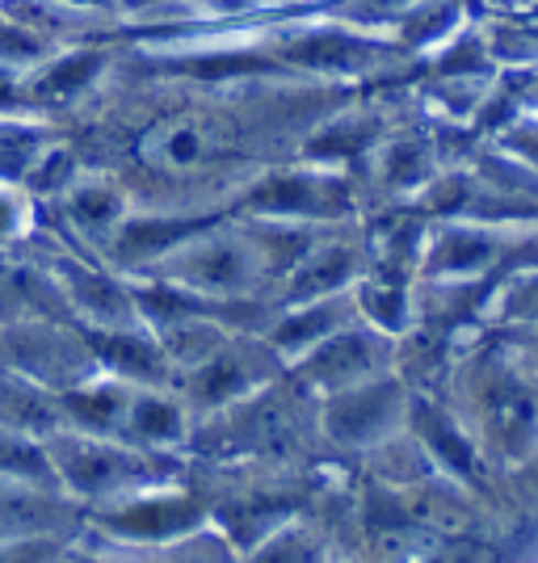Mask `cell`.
Masks as SVG:
<instances>
[{"mask_svg":"<svg viewBox=\"0 0 538 563\" xmlns=\"http://www.w3.org/2000/svg\"><path fill=\"white\" fill-rule=\"evenodd\" d=\"M261 257L265 253L253 244V235H189L161 253V278L182 286L186 295H244L265 269Z\"/></svg>","mask_w":538,"mask_h":563,"instance_id":"obj_1","label":"cell"},{"mask_svg":"<svg viewBox=\"0 0 538 563\" xmlns=\"http://www.w3.org/2000/svg\"><path fill=\"white\" fill-rule=\"evenodd\" d=\"M480 412L488 446L505 463H526L538 450V396L514 366H492V375L484 378Z\"/></svg>","mask_w":538,"mask_h":563,"instance_id":"obj_2","label":"cell"},{"mask_svg":"<svg viewBox=\"0 0 538 563\" xmlns=\"http://www.w3.org/2000/svg\"><path fill=\"white\" fill-rule=\"evenodd\" d=\"M408 417V396L396 378L375 375L328 399V433L345 446H378Z\"/></svg>","mask_w":538,"mask_h":563,"instance_id":"obj_3","label":"cell"},{"mask_svg":"<svg viewBox=\"0 0 538 563\" xmlns=\"http://www.w3.org/2000/svg\"><path fill=\"white\" fill-rule=\"evenodd\" d=\"M387 332L378 329H337L332 336H325L316 350L304 353V375L316 383V387H325V396H337V391H345V387H358V383H366V378L383 375V357H387V341H383Z\"/></svg>","mask_w":538,"mask_h":563,"instance_id":"obj_4","label":"cell"},{"mask_svg":"<svg viewBox=\"0 0 538 563\" xmlns=\"http://www.w3.org/2000/svg\"><path fill=\"white\" fill-rule=\"evenodd\" d=\"M219 140H215L211 122L202 118H173L156 122L140 140L143 165L161 168V173H194V168L211 165Z\"/></svg>","mask_w":538,"mask_h":563,"instance_id":"obj_5","label":"cell"},{"mask_svg":"<svg viewBox=\"0 0 538 563\" xmlns=\"http://www.w3.org/2000/svg\"><path fill=\"white\" fill-rule=\"evenodd\" d=\"M59 475L68 479L80 496H110L131 484V475H140L143 459L114 446H97V442H64V459H51Z\"/></svg>","mask_w":538,"mask_h":563,"instance_id":"obj_6","label":"cell"},{"mask_svg":"<svg viewBox=\"0 0 538 563\" xmlns=\"http://www.w3.org/2000/svg\"><path fill=\"white\" fill-rule=\"evenodd\" d=\"M413 421H417V433L425 438L429 454L446 471H454L459 479H475L480 475V450L459 429V421H450L442 408H433V404H413Z\"/></svg>","mask_w":538,"mask_h":563,"instance_id":"obj_7","label":"cell"},{"mask_svg":"<svg viewBox=\"0 0 538 563\" xmlns=\"http://www.w3.org/2000/svg\"><path fill=\"white\" fill-rule=\"evenodd\" d=\"M501 253L496 235L480 232V228H450L433 240L429 249V274H442V278H471L480 269H488Z\"/></svg>","mask_w":538,"mask_h":563,"instance_id":"obj_8","label":"cell"},{"mask_svg":"<svg viewBox=\"0 0 538 563\" xmlns=\"http://www.w3.org/2000/svg\"><path fill=\"white\" fill-rule=\"evenodd\" d=\"M122 424H127V438L143 442V446H168V442H182V433H186L182 408L168 396L143 391V387H131Z\"/></svg>","mask_w":538,"mask_h":563,"instance_id":"obj_9","label":"cell"},{"mask_svg":"<svg viewBox=\"0 0 538 563\" xmlns=\"http://www.w3.org/2000/svg\"><path fill=\"white\" fill-rule=\"evenodd\" d=\"M358 307L366 316V324L378 332H404L413 320V299L408 286L396 278H371L358 290Z\"/></svg>","mask_w":538,"mask_h":563,"instance_id":"obj_10","label":"cell"},{"mask_svg":"<svg viewBox=\"0 0 538 563\" xmlns=\"http://www.w3.org/2000/svg\"><path fill=\"white\" fill-rule=\"evenodd\" d=\"M341 311H345V307L337 303V299H316V303H307L299 316L286 320V329H278L274 345L286 353L316 350L325 336H332L337 329H345V324H341Z\"/></svg>","mask_w":538,"mask_h":563,"instance_id":"obj_11","label":"cell"},{"mask_svg":"<svg viewBox=\"0 0 538 563\" xmlns=\"http://www.w3.org/2000/svg\"><path fill=\"white\" fill-rule=\"evenodd\" d=\"M72 211L85 228H118L122 194L114 186H72Z\"/></svg>","mask_w":538,"mask_h":563,"instance_id":"obj_12","label":"cell"},{"mask_svg":"<svg viewBox=\"0 0 538 563\" xmlns=\"http://www.w3.org/2000/svg\"><path fill=\"white\" fill-rule=\"evenodd\" d=\"M501 320L521 324V329H538V269L517 274L505 290H501Z\"/></svg>","mask_w":538,"mask_h":563,"instance_id":"obj_13","label":"cell"},{"mask_svg":"<svg viewBox=\"0 0 538 563\" xmlns=\"http://www.w3.org/2000/svg\"><path fill=\"white\" fill-rule=\"evenodd\" d=\"M0 471L22 475V479H51L55 463L39 446H30L13 433H0Z\"/></svg>","mask_w":538,"mask_h":563,"instance_id":"obj_14","label":"cell"},{"mask_svg":"<svg viewBox=\"0 0 538 563\" xmlns=\"http://www.w3.org/2000/svg\"><path fill=\"white\" fill-rule=\"evenodd\" d=\"M34 161H39V140L25 135L22 126H13V122H0V173L4 177L9 173H22Z\"/></svg>","mask_w":538,"mask_h":563,"instance_id":"obj_15","label":"cell"},{"mask_svg":"<svg viewBox=\"0 0 538 563\" xmlns=\"http://www.w3.org/2000/svg\"><path fill=\"white\" fill-rule=\"evenodd\" d=\"M18 228H22V202H18L13 189L0 186V244L18 232Z\"/></svg>","mask_w":538,"mask_h":563,"instance_id":"obj_16","label":"cell"},{"mask_svg":"<svg viewBox=\"0 0 538 563\" xmlns=\"http://www.w3.org/2000/svg\"><path fill=\"white\" fill-rule=\"evenodd\" d=\"M299 555H307V547H299L295 539H278L274 547H265L261 563H299Z\"/></svg>","mask_w":538,"mask_h":563,"instance_id":"obj_17","label":"cell"},{"mask_svg":"<svg viewBox=\"0 0 538 563\" xmlns=\"http://www.w3.org/2000/svg\"><path fill=\"white\" fill-rule=\"evenodd\" d=\"M59 4H72V9H101L106 0H59Z\"/></svg>","mask_w":538,"mask_h":563,"instance_id":"obj_18","label":"cell"},{"mask_svg":"<svg viewBox=\"0 0 538 563\" xmlns=\"http://www.w3.org/2000/svg\"><path fill=\"white\" fill-rule=\"evenodd\" d=\"M526 353H530V366L538 371V329L530 332V345H526Z\"/></svg>","mask_w":538,"mask_h":563,"instance_id":"obj_19","label":"cell"}]
</instances>
